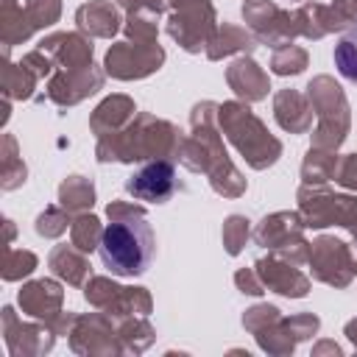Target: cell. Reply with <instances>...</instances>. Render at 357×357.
Here are the masks:
<instances>
[{
	"instance_id": "obj_1",
	"label": "cell",
	"mask_w": 357,
	"mask_h": 357,
	"mask_svg": "<svg viewBox=\"0 0 357 357\" xmlns=\"http://www.w3.org/2000/svg\"><path fill=\"white\" fill-rule=\"evenodd\" d=\"M156 240L145 218L112 220L98 243V257L103 268L114 276H139L151 268Z\"/></svg>"
},
{
	"instance_id": "obj_2",
	"label": "cell",
	"mask_w": 357,
	"mask_h": 357,
	"mask_svg": "<svg viewBox=\"0 0 357 357\" xmlns=\"http://www.w3.org/2000/svg\"><path fill=\"white\" fill-rule=\"evenodd\" d=\"M176 184H178V178H176V167L170 162H148L137 173L128 176L126 190L134 198L162 204L176 192Z\"/></svg>"
},
{
	"instance_id": "obj_3",
	"label": "cell",
	"mask_w": 357,
	"mask_h": 357,
	"mask_svg": "<svg viewBox=\"0 0 357 357\" xmlns=\"http://www.w3.org/2000/svg\"><path fill=\"white\" fill-rule=\"evenodd\" d=\"M332 59H335L337 73H340L346 81L357 84V25L340 33V39L335 42Z\"/></svg>"
}]
</instances>
